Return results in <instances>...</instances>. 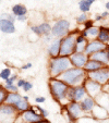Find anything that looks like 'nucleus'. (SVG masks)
<instances>
[{"mask_svg": "<svg viewBox=\"0 0 109 123\" xmlns=\"http://www.w3.org/2000/svg\"><path fill=\"white\" fill-rule=\"evenodd\" d=\"M15 81H18V75L13 74V75H11L8 80H6V84H8V85H10V84H14Z\"/></svg>", "mask_w": 109, "mask_h": 123, "instance_id": "37", "label": "nucleus"}, {"mask_svg": "<svg viewBox=\"0 0 109 123\" xmlns=\"http://www.w3.org/2000/svg\"><path fill=\"white\" fill-rule=\"evenodd\" d=\"M88 40L85 38L81 32L77 35V39H75V52H85L86 45H87Z\"/></svg>", "mask_w": 109, "mask_h": 123, "instance_id": "18", "label": "nucleus"}, {"mask_svg": "<svg viewBox=\"0 0 109 123\" xmlns=\"http://www.w3.org/2000/svg\"><path fill=\"white\" fill-rule=\"evenodd\" d=\"M60 46H61V38L53 37V39L50 42V44L48 45V48H47L49 58L57 57L60 55Z\"/></svg>", "mask_w": 109, "mask_h": 123, "instance_id": "16", "label": "nucleus"}, {"mask_svg": "<svg viewBox=\"0 0 109 123\" xmlns=\"http://www.w3.org/2000/svg\"><path fill=\"white\" fill-rule=\"evenodd\" d=\"M75 123H102V122L99 120H97V119L93 118L90 114H85L84 117H82L79 120H77Z\"/></svg>", "mask_w": 109, "mask_h": 123, "instance_id": "27", "label": "nucleus"}, {"mask_svg": "<svg viewBox=\"0 0 109 123\" xmlns=\"http://www.w3.org/2000/svg\"><path fill=\"white\" fill-rule=\"evenodd\" d=\"M5 88L8 93H18V91H19V87H18L15 84H10V85L6 84Z\"/></svg>", "mask_w": 109, "mask_h": 123, "instance_id": "33", "label": "nucleus"}, {"mask_svg": "<svg viewBox=\"0 0 109 123\" xmlns=\"http://www.w3.org/2000/svg\"><path fill=\"white\" fill-rule=\"evenodd\" d=\"M22 99H23V96H21L19 93H8L5 102H6V104L12 105V106H14V107H15L16 105L19 104Z\"/></svg>", "mask_w": 109, "mask_h": 123, "instance_id": "24", "label": "nucleus"}, {"mask_svg": "<svg viewBox=\"0 0 109 123\" xmlns=\"http://www.w3.org/2000/svg\"><path fill=\"white\" fill-rule=\"evenodd\" d=\"M87 77L94 80L102 85H105L109 81V65H104L102 69L97 70L95 72L87 73Z\"/></svg>", "mask_w": 109, "mask_h": 123, "instance_id": "8", "label": "nucleus"}, {"mask_svg": "<svg viewBox=\"0 0 109 123\" xmlns=\"http://www.w3.org/2000/svg\"><path fill=\"white\" fill-rule=\"evenodd\" d=\"M69 87L70 86L59 77H49L48 80L49 93H50L51 97L53 98V100H56L61 107L70 102L67 97Z\"/></svg>", "mask_w": 109, "mask_h": 123, "instance_id": "1", "label": "nucleus"}, {"mask_svg": "<svg viewBox=\"0 0 109 123\" xmlns=\"http://www.w3.org/2000/svg\"><path fill=\"white\" fill-rule=\"evenodd\" d=\"M86 77H87V73L85 72L84 69L71 67L69 70L63 72L59 76V79L62 80L69 86H79V85H83Z\"/></svg>", "mask_w": 109, "mask_h": 123, "instance_id": "3", "label": "nucleus"}, {"mask_svg": "<svg viewBox=\"0 0 109 123\" xmlns=\"http://www.w3.org/2000/svg\"><path fill=\"white\" fill-rule=\"evenodd\" d=\"M97 39L100 40L104 44H107L109 42V26H99V32H98Z\"/></svg>", "mask_w": 109, "mask_h": 123, "instance_id": "25", "label": "nucleus"}, {"mask_svg": "<svg viewBox=\"0 0 109 123\" xmlns=\"http://www.w3.org/2000/svg\"><path fill=\"white\" fill-rule=\"evenodd\" d=\"M80 105H81L82 110L85 112V114H90V112H92L93 108L95 107V105H96L95 98L90 97V96L87 95L83 100L80 101Z\"/></svg>", "mask_w": 109, "mask_h": 123, "instance_id": "17", "label": "nucleus"}, {"mask_svg": "<svg viewBox=\"0 0 109 123\" xmlns=\"http://www.w3.org/2000/svg\"><path fill=\"white\" fill-rule=\"evenodd\" d=\"M104 67V64L100 62H98V61L94 60V59H88V61L86 62V64L84 65L83 69L85 70L86 73H92V72H95V71H97V70L102 69V68Z\"/></svg>", "mask_w": 109, "mask_h": 123, "instance_id": "21", "label": "nucleus"}, {"mask_svg": "<svg viewBox=\"0 0 109 123\" xmlns=\"http://www.w3.org/2000/svg\"><path fill=\"white\" fill-rule=\"evenodd\" d=\"M95 101L99 106L107 108V110L109 111V93H106V92L103 91L99 95L95 97Z\"/></svg>", "mask_w": 109, "mask_h": 123, "instance_id": "23", "label": "nucleus"}, {"mask_svg": "<svg viewBox=\"0 0 109 123\" xmlns=\"http://www.w3.org/2000/svg\"><path fill=\"white\" fill-rule=\"evenodd\" d=\"M98 32H99V26L94 25V26H92V27L87 28V30H84L83 32H81V33L85 36V38L87 40H93V39H97Z\"/></svg>", "mask_w": 109, "mask_h": 123, "instance_id": "22", "label": "nucleus"}, {"mask_svg": "<svg viewBox=\"0 0 109 123\" xmlns=\"http://www.w3.org/2000/svg\"><path fill=\"white\" fill-rule=\"evenodd\" d=\"M71 32L70 28V22L65 19H59L57 20L53 25L51 26V35L53 37L62 38L67 34Z\"/></svg>", "mask_w": 109, "mask_h": 123, "instance_id": "6", "label": "nucleus"}, {"mask_svg": "<svg viewBox=\"0 0 109 123\" xmlns=\"http://www.w3.org/2000/svg\"><path fill=\"white\" fill-rule=\"evenodd\" d=\"M31 109H33L36 113H38L42 118H47L48 117V111H47L46 109H44L43 107H40V106H37V105H35V106H31Z\"/></svg>", "mask_w": 109, "mask_h": 123, "instance_id": "29", "label": "nucleus"}, {"mask_svg": "<svg viewBox=\"0 0 109 123\" xmlns=\"http://www.w3.org/2000/svg\"><path fill=\"white\" fill-rule=\"evenodd\" d=\"M34 100L36 104H44V102L46 101V98L43 97V96H36V97L34 98Z\"/></svg>", "mask_w": 109, "mask_h": 123, "instance_id": "38", "label": "nucleus"}, {"mask_svg": "<svg viewBox=\"0 0 109 123\" xmlns=\"http://www.w3.org/2000/svg\"><path fill=\"white\" fill-rule=\"evenodd\" d=\"M86 96H87V93H86V89L83 85L70 86L69 89H68L67 97H68V99H69V101L80 102L81 100H83Z\"/></svg>", "mask_w": 109, "mask_h": 123, "instance_id": "7", "label": "nucleus"}, {"mask_svg": "<svg viewBox=\"0 0 109 123\" xmlns=\"http://www.w3.org/2000/svg\"><path fill=\"white\" fill-rule=\"evenodd\" d=\"M0 19H5V20H9V21H11V22H13L14 23V21H15V18H14L12 14H9V13H2V14H0Z\"/></svg>", "mask_w": 109, "mask_h": 123, "instance_id": "34", "label": "nucleus"}, {"mask_svg": "<svg viewBox=\"0 0 109 123\" xmlns=\"http://www.w3.org/2000/svg\"><path fill=\"white\" fill-rule=\"evenodd\" d=\"M24 83H25V80H22V79H18V81H16V86L19 87V88H22L24 85Z\"/></svg>", "mask_w": 109, "mask_h": 123, "instance_id": "39", "label": "nucleus"}, {"mask_svg": "<svg viewBox=\"0 0 109 123\" xmlns=\"http://www.w3.org/2000/svg\"><path fill=\"white\" fill-rule=\"evenodd\" d=\"M7 95H8V92L6 91L5 86H0V105L5 104V100L7 98Z\"/></svg>", "mask_w": 109, "mask_h": 123, "instance_id": "32", "label": "nucleus"}, {"mask_svg": "<svg viewBox=\"0 0 109 123\" xmlns=\"http://www.w3.org/2000/svg\"><path fill=\"white\" fill-rule=\"evenodd\" d=\"M19 117L22 119V121H23L24 123H39L40 121L44 119L38 113H36L33 109H31V108L25 110V111L21 112V113L19 114Z\"/></svg>", "mask_w": 109, "mask_h": 123, "instance_id": "11", "label": "nucleus"}, {"mask_svg": "<svg viewBox=\"0 0 109 123\" xmlns=\"http://www.w3.org/2000/svg\"><path fill=\"white\" fill-rule=\"evenodd\" d=\"M22 88H23L24 92H26V93H27V92H30L31 89L33 88V84L31 83V82H28V81H25V83H24V85H23V87H22Z\"/></svg>", "mask_w": 109, "mask_h": 123, "instance_id": "36", "label": "nucleus"}, {"mask_svg": "<svg viewBox=\"0 0 109 123\" xmlns=\"http://www.w3.org/2000/svg\"><path fill=\"white\" fill-rule=\"evenodd\" d=\"M67 108V110L69 111V113L71 114V117L73 118V120L77 122V120H79L80 118L85 116V112L82 110L81 105L77 101H70L69 104H67L64 106Z\"/></svg>", "mask_w": 109, "mask_h": 123, "instance_id": "10", "label": "nucleus"}, {"mask_svg": "<svg viewBox=\"0 0 109 123\" xmlns=\"http://www.w3.org/2000/svg\"><path fill=\"white\" fill-rule=\"evenodd\" d=\"M10 76H11V69H10V68H5V69L0 72V79L3 80V81L8 80Z\"/></svg>", "mask_w": 109, "mask_h": 123, "instance_id": "30", "label": "nucleus"}, {"mask_svg": "<svg viewBox=\"0 0 109 123\" xmlns=\"http://www.w3.org/2000/svg\"><path fill=\"white\" fill-rule=\"evenodd\" d=\"M18 21H21V22H25L27 20V15H21V16H16L15 18Z\"/></svg>", "mask_w": 109, "mask_h": 123, "instance_id": "40", "label": "nucleus"}, {"mask_svg": "<svg viewBox=\"0 0 109 123\" xmlns=\"http://www.w3.org/2000/svg\"><path fill=\"white\" fill-rule=\"evenodd\" d=\"M103 91L106 92V93H109V81L105 85H103Z\"/></svg>", "mask_w": 109, "mask_h": 123, "instance_id": "41", "label": "nucleus"}, {"mask_svg": "<svg viewBox=\"0 0 109 123\" xmlns=\"http://www.w3.org/2000/svg\"><path fill=\"white\" fill-rule=\"evenodd\" d=\"M106 49V44L102 43L98 39H93V40H88L87 45H86V49H85V54L90 56V55L95 54L97 51L104 50Z\"/></svg>", "mask_w": 109, "mask_h": 123, "instance_id": "14", "label": "nucleus"}, {"mask_svg": "<svg viewBox=\"0 0 109 123\" xmlns=\"http://www.w3.org/2000/svg\"><path fill=\"white\" fill-rule=\"evenodd\" d=\"M32 63L31 62H28V63H26V64H24V65H22V70H27V69H31L32 68Z\"/></svg>", "mask_w": 109, "mask_h": 123, "instance_id": "43", "label": "nucleus"}, {"mask_svg": "<svg viewBox=\"0 0 109 123\" xmlns=\"http://www.w3.org/2000/svg\"><path fill=\"white\" fill-rule=\"evenodd\" d=\"M18 113V110L12 105L6 102L0 105V123H14Z\"/></svg>", "mask_w": 109, "mask_h": 123, "instance_id": "5", "label": "nucleus"}, {"mask_svg": "<svg viewBox=\"0 0 109 123\" xmlns=\"http://www.w3.org/2000/svg\"><path fill=\"white\" fill-rule=\"evenodd\" d=\"M90 59V56L86 55L85 52H74L70 56V60H71L72 67L75 68H82L83 69L84 65Z\"/></svg>", "mask_w": 109, "mask_h": 123, "instance_id": "12", "label": "nucleus"}, {"mask_svg": "<svg viewBox=\"0 0 109 123\" xmlns=\"http://www.w3.org/2000/svg\"><path fill=\"white\" fill-rule=\"evenodd\" d=\"M79 31L75 28L74 31H71L69 34L63 36L61 38V46H60V56L70 57L72 54L75 52V39L77 35L79 34Z\"/></svg>", "mask_w": 109, "mask_h": 123, "instance_id": "4", "label": "nucleus"}, {"mask_svg": "<svg viewBox=\"0 0 109 123\" xmlns=\"http://www.w3.org/2000/svg\"><path fill=\"white\" fill-rule=\"evenodd\" d=\"M90 116L93 117V118L97 119V120H99V121H104V120L109 119V111L107 110V108L96 104L95 107H94L93 110H92V112H90Z\"/></svg>", "mask_w": 109, "mask_h": 123, "instance_id": "15", "label": "nucleus"}, {"mask_svg": "<svg viewBox=\"0 0 109 123\" xmlns=\"http://www.w3.org/2000/svg\"><path fill=\"white\" fill-rule=\"evenodd\" d=\"M87 1H88V2L90 3V5H92V3H94V2H95L96 0H87Z\"/></svg>", "mask_w": 109, "mask_h": 123, "instance_id": "46", "label": "nucleus"}, {"mask_svg": "<svg viewBox=\"0 0 109 123\" xmlns=\"http://www.w3.org/2000/svg\"><path fill=\"white\" fill-rule=\"evenodd\" d=\"M0 31L5 34H13L15 32L14 23L9 21V20L0 19Z\"/></svg>", "mask_w": 109, "mask_h": 123, "instance_id": "19", "label": "nucleus"}, {"mask_svg": "<svg viewBox=\"0 0 109 123\" xmlns=\"http://www.w3.org/2000/svg\"><path fill=\"white\" fill-rule=\"evenodd\" d=\"M83 86L85 87L86 93L88 96L95 98L96 96H98L100 93L103 92V85L99 83H97L96 81L90 79V77H86V80L84 81Z\"/></svg>", "mask_w": 109, "mask_h": 123, "instance_id": "9", "label": "nucleus"}, {"mask_svg": "<svg viewBox=\"0 0 109 123\" xmlns=\"http://www.w3.org/2000/svg\"><path fill=\"white\" fill-rule=\"evenodd\" d=\"M0 2H1V0H0Z\"/></svg>", "mask_w": 109, "mask_h": 123, "instance_id": "47", "label": "nucleus"}, {"mask_svg": "<svg viewBox=\"0 0 109 123\" xmlns=\"http://www.w3.org/2000/svg\"><path fill=\"white\" fill-rule=\"evenodd\" d=\"M103 16L100 15V14H98V15H96V18H95V20H94V21L95 22H99V21H103Z\"/></svg>", "mask_w": 109, "mask_h": 123, "instance_id": "44", "label": "nucleus"}, {"mask_svg": "<svg viewBox=\"0 0 109 123\" xmlns=\"http://www.w3.org/2000/svg\"><path fill=\"white\" fill-rule=\"evenodd\" d=\"M12 14L14 16H21V15H27V9L24 5L21 3H18V5H14L12 7Z\"/></svg>", "mask_w": 109, "mask_h": 123, "instance_id": "26", "label": "nucleus"}, {"mask_svg": "<svg viewBox=\"0 0 109 123\" xmlns=\"http://www.w3.org/2000/svg\"><path fill=\"white\" fill-rule=\"evenodd\" d=\"M72 67L70 57L57 56L49 58L48 61V73L49 77H59L63 72Z\"/></svg>", "mask_w": 109, "mask_h": 123, "instance_id": "2", "label": "nucleus"}, {"mask_svg": "<svg viewBox=\"0 0 109 123\" xmlns=\"http://www.w3.org/2000/svg\"><path fill=\"white\" fill-rule=\"evenodd\" d=\"M51 26L52 25H50L48 22H43V23L38 24V25H32L31 26V31L35 35L42 37V36L51 35Z\"/></svg>", "mask_w": 109, "mask_h": 123, "instance_id": "13", "label": "nucleus"}, {"mask_svg": "<svg viewBox=\"0 0 109 123\" xmlns=\"http://www.w3.org/2000/svg\"><path fill=\"white\" fill-rule=\"evenodd\" d=\"M100 15L103 16V19H107V18H109V11H104V12H102V13H100Z\"/></svg>", "mask_w": 109, "mask_h": 123, "instance_id": "42", "label": "nucleus"}, {"mask_svg": "<svg viewBox=\"0 0 109 123\" xmlns=\"http://www.w3.org/2000/svg\"><path fill=\"white\" fill-rule=\"evenodd\" d=\"M39 123H51V122H50V121H49V120H47L46 118H45V119H43V120L40 121Z\"/></svg>", "mask_w": 109, "mask_h": 123, "instance_id": "45", "label": "nucleus"}, {"mask_svg": "<svg viewBox=\"0 0 109 123\" xmlns=\"http://www.w3.org/2000/svg\"><path fill=\"white\" fill-rule=\"evenodd\" d=\"M90 58L94 59V60L98 61V62H100V63H103L104 65H109V58H108V55H107L106 49L97 51V52H95V54L90 55Z\"/></svg>", "mask_w": 109, "mask_h": 123, "instance_id": "20", "label": "nucleus"}, {"mask_svg": "<svg viewBox=\"0 0 109 123\" xmlns=\"http://www.w3.org/2000/svg\"><path fill=\"white\" fill-rule=\"evenodd\" d=\"M87 20H88L87 13H82V12H81V14H80V15L77 18V23L79 24V25H82V24H84L86 21H87Z\"/></svg>", "mask_w": 109, "mask_h": 123, "instance_id": "31", "label": "nucleus"}, {"mask_svg": "<svg viewBox=\"0 0 109 123\" xmlns=\"http://www.w3.org/2000/svg\"><path fill=\"white\" fill-rule=\"evenodd\" d=\"M94 22H95V21H93V20L88 19L87 21L85 22V23L82 24V26H83V31H84V30H87V28L92 27V26H94Z\"/></svg>", "mask_w": 109, "mask_h": 123, "instance_id": "35", "label": "nucleus"}, {"mask_svg": "<svg viewBox=\"0 0 109 123\" xmlns=\"http://www.w3.org/2000/svg\"><path fill=\"white\" fill-rule=\"evenodd\" d=\"M90 3L88 2L87 0H81L79 1V10L82 12V13H87L90 10Z\"/></svg>", "mask_w": 109, "mask_h": 123, "instance_id": "28", "label": "nucleus"}]
</instances>
